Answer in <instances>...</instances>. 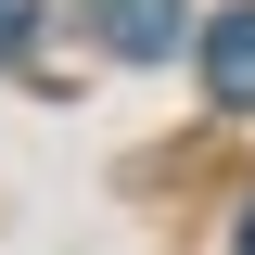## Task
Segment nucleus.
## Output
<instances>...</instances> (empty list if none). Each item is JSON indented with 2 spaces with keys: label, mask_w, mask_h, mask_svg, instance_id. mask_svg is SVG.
Instances as JSON below:
<instances>
[{
  "label": "nucleus",
  "mask_w": 255,
  "mask_h": 255,
  "mask_svg": "<svg viewBox=\"0 0 255 255\" xmlns=\"http://www.w3.org/2000/svg\"><path fill=\"white\" fill-rule=\"evenodd\" d=\"M77 13L102 26V51H128V64H166V51H179V13H191V0H77Z\"/></svg>",
  "instance_id": "f257e3e1"
},
{
  "label": "nucleus",
  "mask_w": 255,
  "mask_h": 255,
  "mask_svg": "<svg viewBox=\"0 0 255 255\" xmlns=\"http://www.w3.org/2000/svg\"><path fill=\"white\" fill-rule=\"evenodd\" d=\"M204 90H217V115H255V0H230L204 26Z\"/></svg>",
  "instance_id": "f03ea898"
},
{
  "label": "nucleus",
  "mask_w": 255,
  "mask_h": 255,
  "mask_svg": "<svg viewBox=\"0 0 255 255\" xmlns=\"http://www.w3.org/2000/svg\"><path fill=\"white\" fill-rule=\"evenodd\" d=\"M26 38H38V0H0V64L26 51Z\"/></svg>",
  "instance_id": "7ed1b4c3"
},
{
  "label": "nucleus",
  "mask_w": 255,
  "mask_h": 255,
  "mask_svg": "<svg viewBox=\"0 0 255 255\" xmlns=\"http://www.w3.org/2000/svg\"><path fill=\"white\" fill-rule=\"evenodd\" d=\"M230 255H255V204H243V230H230Z\"/></svg>",
  "instance_id": "20e7f679"
}]
</instances>
